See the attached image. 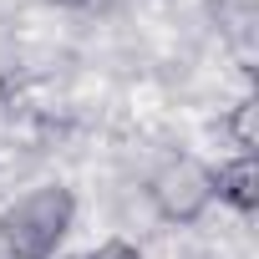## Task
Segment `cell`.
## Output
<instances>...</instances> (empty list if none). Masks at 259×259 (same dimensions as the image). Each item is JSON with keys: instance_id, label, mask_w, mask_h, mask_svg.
Wrapping results in <instances>:
<instances>
[{"instance_id": "6da1fadb", "label": "cell", "mask_w": 259, "mask_h": 259, "mask_svg": "<svg viewBox=\"0 0 259 259\" xmlns=\"http://www.w3.org/2000/svg\"><path fill=\"white\" fill-rule=\"evenodd\" d=\"M76 219V198L61 183H41L31 193H21L6 213H0V244L11 259H51L56 244L71 234Z\"/></svg>"}, {"instance_id": "7a4b0ae2", "label": "cell", "mask_w": 259, "mask_h": 259, "mask_svg": "<svg viewBox=\"0 0 259 259\" xmlns=\"http://www.w3.org/2000/svg\"><path fill=\"white\" fill-rule=\"evenodd\" d=\"M148 198L168 224H198L203 208L213 203V173L198 158H168L148 178Z\"/></svg>"}, {"instance_id": "3957f363", "label": "cell", "mask_w": 259, "mask_h": 259, "mask_svg": "<svg viewBox=\"0 0 259 259\" xmlns=\"http://www.w3.org/2000/svg\"><path fill=\"white\" fill-rule=\"evenodd\" d=\"M213 193L239 208V213H254L259 208V158H234L213 173Z\"/></svg>"}, {"instance_id": "277c9868", "label": "cell", "mask_w": 259, "mask_h": 259, "mask_svg": "<svg viewBox=\"0 0 259 259\" xmlns=\"http://www.w3.org/2000/svg\"><path fill=\"white\" fill-rule=\"evenodd\" d=\"M229 138H234L239 158H254V148H259V102H254V97H244V102L229 112Z\"/></svg>"}, {"instance_id": "5b68a950", "label": "cell", "mask_w": 259, "mask_h": 259, "mask_svg": "<svg viewBox=\"0 0 259 259\" xmlns=\"http://www.w3.org/2000/svg\"><path fill=\"white\" fill-rule=\"evenodd\" d=\"M87 259H143V254L127 244V239H107V244H102V249H92Z\"/></svg>"}, {"instance_id": "8992f818", "label": "cell", "mask_w": 259, "mask_h": 259, "mask_svg": "<svg viewBox=\"0 0 259 259\" xmlns=\"http://www.w3.org/2000/svg\"><path fill=\"white\" fill-rule=\"evenodd\" d=\"M51 6H66V11H81V6H92V0H51Z\"/></svg>"}]
</instances>
